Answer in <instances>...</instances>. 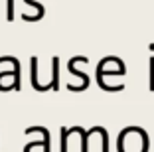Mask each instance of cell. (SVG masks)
Wrapping results in <instances>:
<instances>
[{
    "label": "cell",
    "mask_w": 154,
    "mask_h": 152,
    "mask_svg": "<svg viewBox=\"0 0 154 152\" xmlns=\"http://www.w3.org/2000/svg\"><path fill=\"white\" fill-rule=\"evenodd\" d=\"M61 152H67V129L61 130Z\"/></svg>",
    "instance_id": "6da1fadb"
},
{
    "label": "cell",
    "mask_w": 154,
    "mask_h": 152,
    "mask_svg": "<svg viewBox=\"0 0 154 152\" xmlns=\"http://www.w3.org/2000/svg\"><path fill=\"white\" fill-rule=\"evenodd\" d=\"M8 20H14V0H8Z\"/></svg>",
    "instance_id": "7a4b0ae2"
}]
</instances>
